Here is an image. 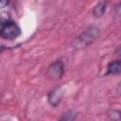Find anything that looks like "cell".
<instances>
[{"mask_svg":"<svg viewBox=\"0 0 121 121\" xmlns=\"http://www.w3.org/2000/svg\"><path fill=\"white\" fill-rule=\"evenodd\" d=\"M98 36H99V29L96 27H90L75 39L73 46L75 48L86 47L89 44L93 43L98 38Z\"/></svg>","mask_w":121,"mask_h":121,"instance_id":"cell-1","label":"cell"},{"mask_svg":"<svg viewBox=\"0 0 121 121\" xmlns=\"http://www.w3.org/2000/svg\"><path fill=\"white\" fill-rule=\"evenodd\" d=\"M20 34L21 29L19 26L12 21H7L0 26V37L4 40H14Z\"/></svg>","mask_w":121,"mask_h":121,"instance_id":"cell-2","label":"cell"},{"mask_svg":"<svg viewBox=\"0 0 121 121\" xmlns=\"http://www.w3.org/2000/svg\"><path fill=\"white\" fill-rule=\"evenodd\" d=\"M63 72H64V64L60 60H58L49 65L46 71V75L50 79L56 80L62 77Z\"/></svg>","mask_w":121,"mask_h":121,"instance_id":"cell-3","label":"cell"},{"mask_svg":"<svg viewBox=\"0 0 121 121\" xmlns=\"http://www.w3.org/2000/svg\"><path fill=\"white\" fill-rule=\"evenodd\" d=\"M62 96H63V92H62L61 88L60 87L54 88L48 94V96H47L48 97V102L51 106L57 107L60 104V102L61 101Z\"/></svg>","mask_w":121,"mask_h":121,"instance_id":"cell-4","label":"cell"},{"mask_svg":"<svg viewBox=\"0 0 121 121\" xmlns=\"http://www.w3.org/2000/svg\"><path fill=\"white\" fill-rule=\"evenodd\" d=\"M120 69H121V62L119 60L111 61L107 66L106 75H117L120 73Z\"/></svg>","mask_w":121,"mask_h":121,"instance_id":"cell-5","label":"cell"},{"mask_svg":"<svg viewBox=\"0 0 121 121\" xmlns=\"http://www.w3.org/2000/svg\"><path fill=\"white\" fill-rule=\"evenodd\" d=\"M107 8V2L106 1H101L98 4H96L93 9V14L95 18H100L104 15Z\"/></svg>","mask_w":121,"mask_h":121,"instance_id":"cell-6","label":"cell"},{"mask_svg":"<svg viewBox=\"0 0 121 121\" xmlns=\"http://www.w3.org/2000/svg\"><path fill=\"white\" fill-rule=\"evenodd\" d=\"M76 118H77V114H76L75 112H71V111H69V112L63 113V115L60 117L61 120H74V119H76Z\"/></svg>","mask_w":121,"mask_h":121,"instance_id":"cell-7","label":"cell"},{"mask_svg":"<svg viewBox=\"0 0 121 121\" xmlns=\"http://www.w3.org/2000/svg\"><path fill=\"white\" fill-rule=\"evenodd\" d=\"M109 116L111 119L113 120H120V112L119 111H115V110H112L109 112Z\"/></svg>","mask_w":121,"mask_h":121,"instance_id":"cell-8","label":"cell"},{"mask_svg":"<svg viewBox=\"0 0 121 121\" xmlns=\"http://www.w3.org/2000/svg\"><path fill=\"white\" fill-rule=\"evenodd\" d=\"M10 0H0V8H4L9 4Z\"/></svg>","mask_w":121,"mask_h":121,"instance_id":"cell-9","label":"cell"}]
</instances>
